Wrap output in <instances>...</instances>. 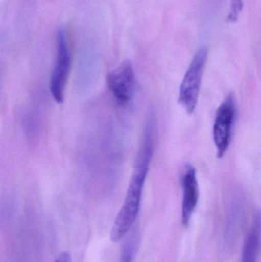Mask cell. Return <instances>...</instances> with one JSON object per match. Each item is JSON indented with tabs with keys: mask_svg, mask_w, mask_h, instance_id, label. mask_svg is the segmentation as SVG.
I'll use <instances>...</instances> for the list:
<instances>
[{
	"mask_svg": "<svg viewBox=\"0 0 261 262\" xmlns=\"http://www.w3.org/2000/svg\"><path fill=\"white\" fill-rule=\"evenodd\" d=\"M153 124V121L150 119L146 125L124 204L110 232V239L113 243H118L127 235L139 213L143 190L153 158L154 148Z\"/></svg>",
	"mask_w": 261,
	"mask_h": 262,
	"instance_id": "1",
	"label": "cell"
},
{
	"mask_svg": "<svg viewBox=\"0 0 261 262\" xmlns=\"http://www.w3.org/2000/svg\"><path fill=\"white\" fill-rule=\"evenodd\" d=\"M207 59L208 49L202 48L195 55L181 82L179 101L188 114L194 113L197 107Z\"/></svg>",
	"mask_w": 261,
	"mask_h": 262,
	"instance_id": "2",
	"label": "cell"
},
{
	"mask_svg": "<svg viewBox=\"0 0 261 262\" xmlns=\"http://www.w3.org/2000/svg\"><path fill=\"white\" fill-rule=\"evenodd\" d=\"M72 56L64 29H58L57 34V56L50 79V92L56 102L64 101V91L70 73Z\"/></svg>",
	"mask_w": 261,
	"mask_h": 262,
	"instance_id": "3",
	"label": "cell"
},
{
	"mask_svg": "<svg viewBox=\"0 0 261 262\" xmlns=\"http://www.w3.org/2000/svg\"><path fill=\"white\" fill-rule=\"evenodd\" d=\"M235 113V101L231 94L219 106L213 125V140L219 158L223 157L228 150Z\"/></svg>",
	"mask_w": 261,
	"mask_h": 262,
	"instance_id": "4",
	"label": "cell"
},
{
	"mask_svg": "<svg viewBox=\"0 0 261 262\" xmlns=\"http://www.w3.org/2000/svg\"><path fill=\"white\" fill-rule=\"evenodd\" d=\"M107 86L116 102L127 105L132 98L135 89V74L133 66L125 61L112 70L107 75Z\"/></svg>",
	"mask_w": 261,
	"mask_h": 262,
	"instance_id": "5",
	"label": "cell"
},
{
	"mask_svg": "<svg viewBox=\"0 0 261 262\" xmlns=\"http://www.w3.org/2000/svg\"><path fill=\"white\" fill-rule=\"evenodd\" d=\"M182 223L188 227L199 200V186L194 166H188L182 177Z\"/></svg>",
	"mask_w": 261,
	"mask_h": 262,
	"instance_id": "6",
	"label": "cell"
},
{
	"mask_svg": "<svg viewBox=\"0 0 261 262\" xmlns=\"http://www.w3.org/2000/svg\"><path fill=\"white\" fill-rule=\"evenodd\" d=\"M260 246V238L254 235H248L244 244L242 262H256Z\"/></svg>",
	"mask_w": 261,
	"mask_h": 262,
	"instance_id": "7",
	"label": "cell"
},
{
	"mask_svg": "<svg viewBox=\"0 0 261 262\" xmlns=\"http://www.w3.org/2000/svg\"><path fill=\"white\" fill-rule=\"evenodd\" d=\"M55 262H72V256L68 252H63Z\"/></svg>",
	"mask_w": 261,
	"mask_h": 262,
	"instance_id": "8",
	"label": "cell"
},
{
	"mask_svg": "<svg viewBox=\"0 0 261 262\" xmlns=\"http://www.w3.org/2000/svg\"><path fill=\"white\" fill-rule=\"evenodd\" d=\"M130 256L129 253H125V255L122 258V260H121V262H129V257Z\"/></svg>",
	"mask_w": 261,
	"mask_h": 262,
	"instance_id": "9",
	"label": "cell"
}]
</instances>
